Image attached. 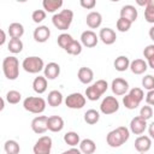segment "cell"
<instances>
[{"label": "cell", "instance_id": "6da1fadb", "mask_svg": "<svg viewBox=\"0 0 154 154\" xmlns=\"http://www.w3.org/2000/svg\"><path fill=\"white\" fill-rule=\"evenodd\" d=\"M130 137V130L126 126H118L109 131L106 136V142L112 148H118L123 146Z\"/></svg>", "mask_w": 154, "mask_h": 154}, {"label": "cell", "instance_id": "7a4b0ae2", "mask_svg": "<svg viewBox=\"0 0 154 154\" xmlns=\"http://www.w3.org/2000/svg\"><path fill=\"white\" fill-rule=\"evenodd\" d=\"M72 19H73V12L69 8H65V10H61L60 12L53 14L52 23L58 30L65 31L70 28Z\"/></svg>", "mask_w": 154, "mask_h": 154}, {"label": "cell", "instance_id": "3957f363", "mask_svg": "<svg viewBox=\"0 0 154 154\" xmlns=\"http://www.w3.org/2000/svg\"><path fill=\"white\" fill-rule=\"evenodd\" d=\"M2 72L5 77L10 81H14L19 76V60L14 55L4 58L2 60Z\"/></svg>", "mask_w": 154, "mask_h": 154}, {"label": "cell", "instance_id": "277c9868", "mask_svg": "<svg viewBox=\"0 0 154 154\" xmlns=\"http://www.w3.org/2000/svg\"><path fill=\"white\" fill-rule=\"evenodd\" d=\"M143 99H144L143 90L141 88L135 87V88L130 89L128 94H125V96L123 97V105L128 109H135L140 106V103L142 102Z\"/></svg>", "mask_w": 154, "mask_h": 154}, {"label": "cell", "instance_id": "5b68a950", "mask_svg": "<svg viewBox=\"0 0 154 154\" xmlns=\"http://www.w3.org/2000/svg\"><path fill=\"white\" fill-rule=\"evenodd\" d=\"M46 105H47V101L41 96H28L23 101L24 109L34 114H40L45 112Z\"/></svg>", "mask_w": 154, "mask_h": 154}, {"label": "cell", "instance_id": "8992f818", "mask_svg": "<svg viewBox=\"0 0 154 154\" xmlns=\"http://www.w3.org/2000/svg\"><path fill=\"white\" fill-rule=\"evenodd\" d=\"M45 63L42 60V58L40 57H36V55H31V57H28L25 58L23 61H22V67L25 72H29V73H38L41 71H43L45 69Z\"/></svg>", "mask_w": 154, "mask_h": 154}, {"label": "cell", "instance_id": "52a82bcc", "mask_svg": "<svg viewBox=\"0 0 154 154\" xmlns=\"http://www.w3.org/2000/svg\"><path fill=\"white\" fill-rule=\"evenodd\" d=\"M85 102H87V97L81 93H71L65 99L66 107L71 109H81L85 106Z\"/></svg>", "mask_w": 154, "mask_h": 154}, {"label": "cell", "instance_id": "ba28073f", "mask_svg": "<svg viewBox=\"0 0 154 154\" xmlns=\"http://www.w3.org/2000/svg\"><path fill=\"white\" fill-rule=\"evenodd\" d=\"M118 109H119V101L117 100L116 96H106L100 103V112L102 114L109 116L116 113Z\"/></svg>", "mask_w": 154, "mask_h": 154}, {"label": "cell", "instance_id": "9c48e42d", "mask_svg": "<svg viewBox=\"0 0 154 154\" xmlns=\"http://www.w3.org/2000/svg\"><path fill=\"white\" fill-rule=\"evenodd\" d=\"M53 146V141L49 136H41L34 144L32 152L34 154H51Z\"/></svg>", "mask_w": 154, "mask_h": 154}, {"label": "cell", "instance_id": "30bf717a", "mask_svg": "<svg viewBox=\"0 0 154 154\" xmlns=\"http://www.w3.org/2000/svg\"><path fill=\"white\" fill-rule=\"evenodd\" d=\"M31 130L37 134H45L48 130V117L47 116H37L31 120Z\"/></svg>", "mask_w": 154, "mask_h": 154}, {"label": "cell", "instance_id": "8fae6325", "mask_svg": "<svg viewBox=\"0 0 154 154\" xmlns=\"http://www.w3.org/2000/svg\"><path fill=\"white\" fill-rule=\"evenodd\" d=\"M111 89L113 91L114 95L120 96V95H125L129 91V83L126 79L122 78V77H117L112 81L111 83Z\"/></svg>", "mask_w": 154, "mask_h": 154}, {"label": "cell", "instance_id": "7c38bea8", "mask_svg": "<svg viewBox=\"0 0 154 154\" xmlns=\"http://www.w3.org/2000/svg\"><path fill=\"white\" fill-rule=\"evenodd\" d=\"M99 36L93 30H85L81 34V43L87 48H93L97 45Z\"/></svg>", "mask_w": 154, "mask_h": 154}, {"label": "cell", "instance_id": "4fadbf2b", "mask_svg": "<svg viewBox=\"0 0 154 154\" xmlns=\"http://www.w3.org/2000/svg\"><path fill=\"white\" fill-rule=\"evenodd\" d=\"M147 129V120H144L143 118H141L140 116L134 117L130 122V131L135 135H142L144 132V130Z\"/></svg>", "mask_w": 154, "mask_h": 154}, {"label": "cell", "instance_id": "5bb4252c", "mask_svg": "<svg viewBox=\"0 0 154 154\" xmlns=\"http://www.w3.org/2000/svg\"><path fill=\"white\" fill-rule=\"evenodd\" d=\"M99 40L102 41V43L109 46V45H113L117 40V34L113 29L111 28H102L100 29L99 31Z\"/></svg>", "mask_w": 154, "mask_h": 154}, {"label": "cell", "instance_id": "9a60e30c", "mask_svg": "<svg viewBox=\"0 0 154 154\" xmlns=\"http://www.w3.org/2000/svg\"><path fill=\"white\" fill-rule=\"evenodd\" d=\"M152 148V138L146 135H141L135 140V149L138 153H147Z\"/></svg>", "mask_w": 154, "mask_h": 154}, {"label": "cell", "instance_id": "2e32d148", "mask_svg": "<svg viewBox=\"0 0 154 154\" xmlns=\"http://www.w3.org/2000/svg\"><path fill=\"white\" fill-rule=\"evenodd\" d=\"M34 40L38 43H45L46 41H48V38L51 37V30L48 26L46 25H38L34 32H32Z\"/></svg>", "mask_w": 154, "mask_h": 154}, {"label": "cell", "instance_id": "e0dca14e", "mask_svg": "<svg viewBox=\"0 0 154 154\" xmlns=\"http://www.w3.org/2000/svg\"><path fill=\"white\" fill-rule=\"evenodd\" d=\"M85 23L90 29H97L100 28L101 23H102V16L100 12L97 11H91L87 14L85 18Z\"/></svg>", "mask_w": 154, "mask_h": 154}, {"label": "cell", "instance_id": "ac0fdd59", "mask_svg": "<svg viewBox=\"0 0 154 154\" xmlns=\"http://www.w3.org/2000/svg\"><path fill=\"white\" fill-rule=\"evenodd\" d=\"M137 16H138L137 8L134 5H124L120 8V17L130 20L131 23H134L137 19Z\"/></svg>", "mask_w": 154, "mask_h": 154}, {"label": "cell", "instance_id": "d6986e66", "mask_svg": "<svg viewBox=\"0 0 154 154\" xmlns=\"http://www.w3.org/2000/svg\"><path fill=\"white\" fill-rule=\"evenodd\" d=\"M60 75V66L59 64L52 61V63H48L45 69H43V76L47 78V79H55L58 76Z\"/></svg>", "mask_w": 154, "mask_h": 154}, {"label": "cell", "instance_id": "ffe728a7", "mask_svg": "<svg viewBox=\"0 0 154 154\" xmlns=\"http://www.w3.org/2000/svg\"><path fill=\"white\" fill-rule=\"evenodd\" d=\"M77 77L79 79L81 83L83 84H90L94 79V72L90 67H87V66H83V67H79L78 72H77Z\"/></svg>", "mask_w": 154, "mask_h": 154}, {"label": "cell", "instance_id": "44dd1931", "mask_svg": "<svg viewBox=\"0 0 154 154\" xmlns=\"http://www.w3.org/2000/svg\"><path fill=\"white\" fill-rule=\"evenodd\" d=\"M64 129V119L60 116L48 117V130L52 132H59Z\"/></svg>", "mask_w": 154, "mask_h": 154}, {"label": "cell", "instance_id": "7402d4cb", "mask_svg": "<svg viewBox=\"0 0 154 154\" xmlns=\"http://www.w3.org/2000/svg\"><path fill=\"white\" fill-rule=\"evenodd\" d=\"M147 69H148V64L143 59H135L130 63V70L135 75H142L147 71Z\"/></svg>", "mask_w": 154, "mask_h": 154}, {"label": "cell", "instance_id": "603a6c76", "mask_svg": "<svg viewBox=\"0 0 154 154\" xmlns=\"http://www.w3.org/2000/svg\"><path fill=\"white\" fill-rule=\"evenodd\" d=\"M47 81L48 79L45 76L35 77L34 81H32V89H34V91L37 93V94H43L47 90V85H48Z\"/></svg>", "mask_w": 154, "mask_h": 154}, {"label": "cell", "instance_id": "cb8c5ba5", "mask_svg": "<svg viewBox=\"0 0 154 154\" xmlns=\"http://www.w3.org/2000/svg\"><path fill=\"white\" fill-rule=\"evenodd\" d=\"M7 32L11 36V38H20L24 35V26L18 22L11 23L7 29Z\"/></svg>", "mask_w": 154, "mask_h": 154}, {"label": "cell", "instance_id": "d4e9b609", "mask_svg": "<svg viewBox=\"0 0 154 154\" xmlns=\"http://www.w3.org/2000/svg\"><path fill=\"white\" fill-rule=\"evenodd\" d=\"M130 59L126 57V55H119L116 58L113 65H114V69L119 72H124L126 71L128 69H130Z\"/></svg>", "mask_w": 154, "mask_h": 154}, {"label": "cell", "instance_id": "484cf974", "mask_svg": "<svg viewBox=\"0 0 154 154\" xmlns=\"http://www.w3.org/2000/svg\"><path fill=\"white\" fill-rule=\"evenodd\" d=\"M63 94L59 91V90H52L48 93V96H47V102L49 106L52 107H58L63 103Z\"/></svg>", "mask_w": 154, "mask_h": 154}, {"label": "cell", "instance_id": "4316f807", "mask_svg": "<svg viewBox=\"0 0 154 154\" xmlns=\"http://www.w3.org/2000/svg\"><path fill=\"white\" fill-rule=\"evenodd\" d=\"M79 150L83 154H93L96 150V144L91 138H84L79 143Z\"/></svg>", "mask_w": 154, "mask_h": 154}, {"label": "cell", "instance_id": "83f0119b", "mask_svg": "<svg viewBox=\"0 0 154 154\" xmlns=\"http://www.w3.org/2000/svg\"><path fill=\"white\" fill-rule=\"evenodd\" d=\"M63 0H43L42 1V6H43V10L46 12H55L57 10H59L61 6H63Z\"/></svg>", "mask_w": 154, "mask_h": 154}, {"label": "cell", "instance_id": "f1b7e54d", "mask_svg": "<svg viewBox=\"0 0 154 154\" xmlns=\"http://www.w3.org/2000/svg\"><path fill=\"white\" fill-rule=\"evenodd\" d=\"M64 142L70 147H76L77 144L81 143V138H79V135L77 132L69 131L64 135Z\"/></svg>", "mask_w": 154, "mask_h": 154}, {"label": "cell", "instance_id": "f546056e", "mask_svg": "<svg viewBox=\"0 0 154 154\" xmlns=\"http://www.w3.org/2000/svg\"><path fill=\"white\" fill-rule=\"evenodd\" d=\"M99 120H100V113H99L96 109L90 108V109H88V111L84 113V122H85L87 124L94 125V124H96Z\"/></svg>", "mask_w": 154, "mask_h": 154}, {"label": "cell", "instance_id": "4dcf8cb0", "mask_svg": "<svg viewBox=\"0 0 154 154\" xmlns=\"http://www.w3.org/2000/svg\"><path fill=\"white\" fill-rule=\"evenodd\" d=\"M7 49L12 54H18L23 51V42L20 38H10V42L7 43Z\"/></svg>", "mask_w": 154, "mask_h": 154}, {"label": "cell", "instance_id": "1f68e13d", "mask_svg": "<svg viewBox=\"0 0 154 154\" xmlns=\"http://www.w3.org/2000/svg\"><path fill=\"white\" fill-rule=\"evenodd\" d=\"M4 149H5L6 154H19V152H20V147H19L18 142L14 140H7L4 144Z\"/></svg>", "mask_w": 154, "mask_h": 154}, {"label": "cell", "instance_id": "d6a6232c", "mask_svg": "<svg viewBox=\"0 0 154 154\" xmlns=\"http://www.w3.org/2000/svg\"><path fill=\"white\" fill-rule=\"evenodd\" d=\"M75 38L70 35V34H67V32H63V34H60L59 36H58V38H57V42H58V45H59V47L60 48H63L64 51L70 46V43L73 41Z\"/></svg>", "mask_w": 154, "mask_h": 154}, {"label": "cell", "instance_id": "836d02e7", "mask_svg": "<svg viewBox=\"0 0 154 154\" xmlns=\"http://www.w3.org/2000/svg\"><path fill=\"white\" fill-rule=\"evenodd\" d=\"M144 19L148 23L154 24V0H149L148 5L144 7Z\"/></svg>", "mask_w": 154, "mask_h": 154}, {"label": "cell", "instance_id": "e575fe53", "mask_svg": "<svg viewBox=\"0 0 154 154\" xmlns=\"http://www.w3.org/2000/svg\"><path fill=\"white\" fill-rule=\"evenodd\" d=\"M85 97L90 101H96L101 97V94L100 91L94 87V84H90L89 87H87L85 89Z\"/></svg>", "mask_w": 154, "mask_h": 154}, {"label": "cell", "instance_id": "d590c367", "mask_svg": "<svg viewBox=\"0 0 154 154\" xmlns=\"http://www.w3.org/2000/svg\"><path fill=\"white\" fill-rule=\"evenodd\" d=\"M65 52H67L71 55H79L82 53V43L77 40H73L70 43V46L65 49Z\"/></svg>", "mask_w": 154, "mask_h": 154}, {"label": "cell", "instance_id": "8d00e7d4", "mask_svg": "<svg viewBox=\"0 0 154 154\" xmlns=\"http://www.w3.org/2000/svg\"><path fill=\"white\" fill-rule=\"evenodd\" d=\"M131 25H132V23H131L130 20H128V19H125V18H122V17H119L118 20H117V23H116L117 30L120 31V32H126V31H129L130 28H131Z\"/></svg>", "mask_w": 154, "mask_h": 154}, {"label": "cell", "instance_id": "74e56055", "mask_svg": "<svg viewBox=\"0 0 154 154\" xmlns=\"http://www.w3.org/2000/svg\"><path fill=\"white\" fill-rule=\"evenodd\" d=\"M22 100V94L18 90H10L6 94V101L11 105H17Z\"/></svg>", "mask_w": 154, "mask_h": 154}, {"label": "cell", "instance_id": "f35d334b", "mask_svg": "<svg viewBox=\"0 0 154 154\" xmlns=\"http://www.w3.org/2000/svg\"><path fill=\"white\" fill-rule=\"evenodd\" d=\"M142 87L146 89V90H153L154 89V76L152 75H146L143 78H142Z\"/></svg>", "mask_w": 154, "mask_h": 154}, {"label": "cell", "instance_id": "ab89813d", "mask_svg": "<svg viewBox=\"0 0 154 154\" xmlns=\"http://www.w3.org/2000/svg\"><path fill=\"white\" fill-rule=\"evenodd\" d=\"M31 19L34 20V23H41L43 22V19H46V11L45 10H35L31 13Z\"/></svg>", "mask_w": 154, "mask_h": 154}, {"label": "cell", "instance_id": "60d3db41", "mask_svg": "<svg viewBox=\"0 0 154 154\" xmlns=\"http://www.w3.org/2000/svg\"><path fill=\"white\" fill-rule=\"evenodd\" d=\"M152 116H153V108H152V106L144 105V106L141 107V109H140V117L141 118H143L144 120H148V119L152 118Z\"/></svg>", "mask_w": 154, "mask_h": 154}, {"label": "cell", "instance_id": "b9f144b4", "mask_svg": "<svg viewBox=\"0 0 154 154\" xmlns=\"http://www.w3.org/2000/svg\"><path fill=\"white\" fill-rule=\"evenodd\" d=\"M93 84H94V87L100 91V94H101V95H103V94L106 93L107 88H108V83H107L105 79H97V81H96V82H94Z\"/></svg>", "mask_w": 154, "mask_h": 154}, {"label": "cell", "instance_id": "7bdbcfd3", "mask_svg": "<svg viewBox=\"0 0 154 154\" xmlns=\"http://www.w3.org/2000/svg\"><path fill=\"white\" fill-rule=\"evenodd\" d=\"M79 4L85 10H93L96 6V1L95 0H81Z\"/></svg>", "mask_w": 154, "mask_h": 154}, {"label": "cell", "instance_id": "ee69618b", "mask_svg": "<svg viewBox=\"0 0 154 154\" xmlns=\"http://www.w3.org/2000/svg\"><path fill=\"white\" fill-rule=\"evenodd\" d=\"M143 57H144L147 60H148L149 58L154 57V43L146 46V48L143 49Z\"/></svg>", "mask_w": 154, "mask_h": 154}, {"label": "cell", "instance_id": "f6af8a7d", "mask_svg": "<svg viewBox=\"0 0 154 154\" xmlns=\"http://www.w3.org/2000/svg\"><path fill=\"white\" fill-rule=\"evenodd\" d=\"M146 102L149 106H154V89L153 90H149L146 94Z\"/></svg>", "mask_w": 154, "mask_h": 154}, {"label": "cell", "instance_id": "bcb514c9", "mask_svg": "<svg viewBox=\"0 0 154 154\" xmlns=\"http://www.w3.org/2000/svg\"><path fill=\"white\" fill-rule=\"evenodd\" d=\"M61 154H83V153L79 150V148H76V147H71L70 149H67V150L63 152Z\"/></svg>", "mask_w": 154, "mask_h": 154}, {"label": "cell", "instance_id": "7dc6e473", "mask_svg": "<svg viewBox=\"0 0 154 154\" xmlns=\"http://www.w3.org/2000/svg\"><path fill=\"white\" fill-rule=\"evenodd\" d=\"M148 134H149V137L154 140V122H152L148 126Z\"/></svg>", "mask_w": 154, "mask_h": 154}, {"label": "cell", "instance_id": "c3c4849f", "mask_svg": "<svg viewBox=\"0 0 154 154\" xmlns=\"http://www.w3.org/2000/svg\"><path fill=\"white\" fill-rule=\"evenodd\" d=\"M6 41V32L5 30H1V41H0V46H4Z\"/></svg>", "mask_w": 154, "mask_h": 154}, {"label": "cell", "instance_id": "681fc988", "mask_svg": "<svg viewBox=\"0 0 154 154\" xmlns=\"http://www.w3.org/2000/svg\"><path fill=\"white\" fill-rule=\"evenodd\" d=\"M147 64H148V66H149L150 69H153V70H154V57L149 58V59L147 60Z\"/></svg>", "mask_w": 154, "mask_h": 154}, {"label": "cell", "instance_id": "f907efd6", "mask_svg": "<svg viewBox=\"0 0 154 154\" xmlns=\"http://www.w3.org/2000/svg\"><path fill=\"white\" fill-rule=\"evenodd\" d=\"M136 2H137V5H140V6H144V7H146V6L148 5L149 0H137Z\"/></svg>", "mask_w": 154, "mask_h": 154}, {"label": "cell", "instance_id": "816d5d0a", "mask_svg": "<svg viewBox=\"0 0 154 154\" xmlns=\"http://www.w3.org/2000/svg\"><path fill=\"white\" fill-rule=\"evenodd\" d=\"M148 34H149V37H150V38L154 41V25H153V26L149 29V32H148Z\"/></svg>", "mask_w": 154, "mask_h": 154}, {"label": "cell", "instance_id": "f5cc1de1", "mask_svg": "<svg viewBox=\"0 0 154 154\" xmlns=\"http://www.w3.org/2000/svg\"><path fill=\"white\" fill-rule=\"evenodd\" d=\"M140 154H144V153H140Z\"/></svg>", "mask_w": 154, "mask_h": 154}]
</instances>
